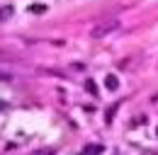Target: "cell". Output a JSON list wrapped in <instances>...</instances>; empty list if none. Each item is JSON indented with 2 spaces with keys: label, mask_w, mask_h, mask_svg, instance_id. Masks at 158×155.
Wrapping results in <instances>:
<instances>
[{
  "label": "cell",
  "mask_w": 158,
  "mask_h": 155,
  "mask_svg": "<svg viewBox=\"0 0 158 155\" xmlns=\"http://www.w3.org/2000/svg\"><path fill=\"white\" fill-rule=\"evenodd\" d=\"M114 27H117V19H110V22H100L98 27H93V32H90V37L100 39V37H105V34H110V32H112Z\"/></svg>",
  "instance_id": "6da1fadb"
},
{
  "label": "cell",
  "mask_w": 158,
  "mask_h": 155,
  "mask_svg": "<svg viewBox=\"0 0 158 155\" xmlns=\"http://www.w3.org/2000/svg\"><path fill=\"white\" fill-rule=\"evenodd\" d=\"M105 87L114 92V90L119 87V80H117V75H107V78H105Z\"/></svg>",
  "instance_id": "7a4b0ae2"
},
{
  "label": "cell",
  "mask_w": 158,
  "mask_h": 155,
  "mask_svg": "<svg viewBox=\"0 0 158 155\" xmlns=\"http://www.w3.org/2000/svg\"><path fill=\"white\" fill-rule=\"evenodd\" d=\"M85 150H88L90 155H100V153H102V145H88Z\"/></svg>",
  "instance_id": "3957f363"
},
{
  "label": "cell",
  "mask_w": 158,
  "mask_h": 155,
  "mask_svg": "<svg viewBox=\"0 0 158 155\" xmlns=\"http://www.w3.org/2000/svg\"><path fill=\"white\" fill-rule=\"evenodd\" d=\"M85 87L90 90V95H98V92H95V82H93V80H88V82H85Z\"/></svg>",
  "instance_id": "277c9868"
},
{
  "label": "cell",
  "mask_w": 158,
  "mask_h": 155,
  "mask_svg": "<svg viewBox=\"0 0 158 155\" xmlns=\"http://www.w3.org/2000/svg\"><path fill=\"white\" fill-rule=\"evenodd\" d=\"M29 10H32V12H44V10H46V7H44V5H32V7H29Z\"/></svg>",
  "instance_id": "5b68a950"
},
{
  "label": "cell",
  "mask_w": 158,
  "mask_h": 155,
  "mask_svg": "<svg viewBox=\"0 0 158 155\" xmlns=\"http://www.w3.org/2000/svg\"><path fill=\"white\" fill-rule=\"evenodd\" d=\"M0 80H10V75H0Z\"/></svg>",
  "instance_id": "8992f818"
}]
</instances>
